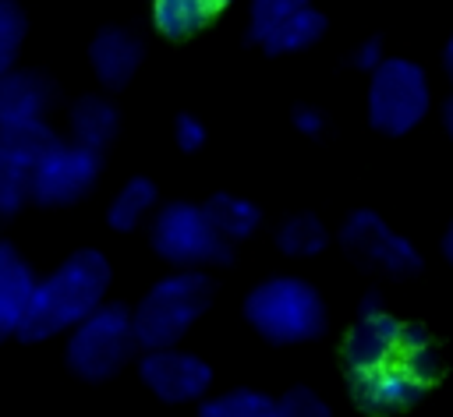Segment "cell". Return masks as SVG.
Listing matches in <instances>:
<instances>
[{
    "instance_id": "obj_1",
    "label": "cell",
    "mask_w": 453,
    "mask_h": 417,
    "mask_svg": "<svg viewBox=\"0 0 453 417\" xmlns=\"http://www.w3.org/2000/svg\"><path fill=\"white\" fill-rule=\"evenodd\" d=\"M110 283H113V269L99 247L71 251L53 272L35 279L14 336L25 343H46L67 336L85 315H92L106 300Z\"/></svg>"
},
{
    "instance_id": "obj_2",
    "label": "cell",
    "mask_w": 453,
    "mask_h": 417,
    "mask_svg": "<svg viewBox=\"0 0 453 417\" xmlns=\"http://www.w3.org/2000/svg\"><path fill=\"white\" fill-rule=\"evenodd\" d=\"M439 343L414 322L407 343L393 357L347 371V396L368 417H396L414 410L425 399V392L439 382Z\"/></svg>"
},
{
    "instance_id": "obj_3",
    "label": "cell",
    "mask_w": 453,
    "mask_h": 417,
    "mask_svg": "<svg viewBox=\"0 0 453 417\" xmlns=\"http://www.w3.org/2000/svg\"><path fill=\"white\" fill-rule=\"evenodd\" d=\"M244 322L269 343H311L329 325L322 293L301 276H269L244 297Z\"/></svg>"
},
{
    "instance_id": "obj_4",
    "label": "cell",
    "mask_w": 453,
    "mask_h": 417,
    "mask_svg": "<svg viewBox=\"0 0 453 417\" xmlns=\"http://www.w3.org/2000/svg\"><path fill=\"white\" fill-rule=\"evenodd\" d=\"M212 293V279L202 269H173L170 276L156 279L131 307L138 350L180 343L209 311Z\"/></svg>"
},
{
    "instance_id": "obj_5",
    "label": "cell",
    "mask_w": 453,
    "mask_h": 417,
    "mask_svg": "<svg viewBox=\"0 0 453 417\" xmlns=\"http://www.w3.org/2000/svg\"><path fill=\"white\" fill-rule=\"evenodd\" d=\"M432 110L428 71L411 57H382L368 71L365 113L368 124L386 138L411 134Z\"/></svg>"
},
{
    "instance_id": "obj_6",
    "label": "cell",
    "mask_w": 453,
    "mask_h": 417,
    "mask_svg": "<svg viewBox=\"0 0 453 417\" xmlns=\"http://www.w3.org/2000/svg\"><path fill=\"white\" fill-rule=\"evenodd\" d=\"M138 353L131 307L103 300L92 315H85L64 343V360L81 382H110L127 368Z\"/></svg>"
},
{
    "instance_id": "obj_7",
    "label": "cell",
    "mask_w": 453,
    "mask_h": 417,
    "mask_svg": "<svg viewBox=\"0 0 453 417\" xmlns=\"http://www.w3.org/2000/svg\"><path fill=\"white\" fill-rule=\"evenodd\" d=\"M149 247L173 269H202L223 262L230 247L216 233L202 201H166L149 219Z\"/></svg>"
},
{
    "instance_id": "obj_8",
    "label": "cell",
    "mask_w": 453,
    "mask_h": 417,
    "mask_svg": "<svg viewBox=\"0 0 453 417\" xmlns=\"http://www.w3.org/2000/svg\"><path fill=\"white\" fill-rule=\"evenodd\" d=\"M103 173V152L78 145L74 138H53L28 166V201L46 208L78 205Z\"/></svg>"
},
{
    "instance_id": "obj_9",
    "label": "cell",
    "mask_w": 453,
    "mask_h": 417,
    "mask_svg": "<svg viewBox=\"0 0 453 417\" xmlns=\"http://www.w3.org/2000/svg\"><path fill=\"white\" fill-rule=\"evenodd\" d=\"M340 244L350 258H357L361 265H368L372 272L393 276V279H407L421 272V251L411 237H403L389 219H382L372 208H354L343 223H340Z\"/></svg>"
},
{
    "instance_id": "obj_10",
    "label": "cell",
    "mask_w": 453,
    "mask_h": 417,
    "mask_svg": "<svg viewBox=\"0 0 453 417\" xmlns=\"http://www.w3.org/2000/svg\"><path fill=\"white\" fill-rule=\"evenodd\" d=\"M326 28L329 21L315 0H251L248 7V39L273 57L311 49Z\"/></svg>"
},
{
    "instance_id": "obj_11",
    "label": "cell",
    "mask_w": 453,
    "mask_h": 417,
    "mask_svg": "<svg viewBox=\"0 0 453 417\" xmlns=\"http://www.w3.org/2000/svg\"><path fill=\"white\" fill-rule=\"evenodd\" d=\"M142 385L163 403H202L212 392V364L180 343L142 350L138 357Z\"/></svg>"
},
{
    "instance_id": "obj_12",
    "label": "cell",
    "mask_w": 453,
    "mask_h": 417,
    "mask_svg": "<svg viewBox=\"0 0 453 417\" xmlns=\"http://www.w3.org/2000/svg\"><path fill=\"white\" fill-rule=\"evenodd\" d=\"M411 325L414 322L393 315L382 300H365L357 307V318L350 322L343 343H340L343 371H357V368H368V364H379V360L393 357L407 343Z\"/></svg>"
},
{
    "instance_id": "obj_13",
    "label": "cell",
    "mask_w": 453,
    "mask_h": 417,
    "mask_svg": "<svg viewBox=\"0 0 453 417\" xmlns=\"http://www.w3.org/2000/svg\"><path fill=\"white\" fill-rule=\"evenodd\" d=\"M145 60V42L127 25H106L88 42V67L103 88H124L134 81Z\"/></svg>"
},
{
    "instance_id": "obj_14",
    "label": "cell",
    "mask_w": 453,
    "mask_h": 417,
    "mask_svg": "<svg viewBox=\"0 0 453 417\" xmlns=\"http://www.w3.org/2000/svg\"><path fill=\"white\" fill-rule=\"evenodd\" d=\"M53 102V88L42 74L35 71H7L0 78V131L7 127H25V124H42Z\"/></svg>"
},
{
    "instance_id": "obj_15",
    "label": "cell",
    "mask_w": 453,
    "mask_h": 417,
    "mask_svg": "<svg viewBox=\"0 0 453 417\" xmlns=\"http://www.w3.org/2000/svg\"><path fill=\"white\" fill-rule=\"evenodd\" d=\"M32 286H35V272L25 262V254L14 244L0 240V343L18 332Z\"/></svg>"
},
{
    "instance_id": "obj_16",
    "label": "cell",
    "mask_w": 453,
    "mask_h": 417,
    "mask_svg": "<svg viewBox=\"0 0 453 417\" xmlns=\"http://www.w3.org/2000/svg\"><path fill=\"white\" fill-rule=\"evenodd\" d=\"M117 134H120V113H117V106L106 95L88 92V95H81L71 106V113H67V138H74L78 145L106 152Z\"/></svg>"
},
{
    "instance_id": "obj_17",
    "label": "cell",
    "mask_w": 453,
    "mask_h": 417,
    "mask_svg": "<svg viewBox=\"0 0 453 417\" xmlns=\"http://www.w3.org/2000/svg\"><path fill=\"white\" fill-rule=\"evenodd\" d=\"M202 205H205V212H209V219H212V226H216V233L223 237V244H226L230 251H234L237 244L251 240V237L258 233V226H262V208H258L251 198H244V194L216 191V194H209Z\"/></svg>"
},
{
    "instance_id": "obj_18",
    "label": "cell",
    "mask_w": 453,
    "mask_h": 417,
    "mask_svg": "<svg viewBox=\"0 0 453 417\" xmlns=\"http://www.w3.org/2000/svg\"><path fill=\"white\" fill-rule=\"evenodd\" d=\"M156 208H159V187H156V180L138 173V177L124 180L110 194V201H106V226L117 230V233H131V230L145 226Z\"/></svg>"
},
{
    "instance_id": "obj_19",
    "label": "cell",
    "mask_w": 453,
    "mask_h": 417,
    "mask_svg": "<svg viewBox=\"0 0 453 417\" xmlns=\"http://www.w3.org/2000/svg\"><path fill=\"white\" fill-rule=\"evenodd\" d=\"M216 14H219V7L212 0H152L149 4L152 28L163 39H173V42H184V39L198 35Z\"/></svg>"
},
{
    "instance_id": "obj_20",
    "label": "cell",
    "mask_w": 453,
    "mask_h": 417,
    "mask_svg": "<svg viewBox=\"0 0 453 417\" xmlns=\"http://www.w3.org/2000/svg\"><path fill=\"white\" fill-rule=\"evenodd\" d=\"M276 251L287 258H315L329 244V226L315 212H294L276 226Z\"/></svg>"
},
{
    "instance_id": "obj_21",
    "label": "cell",
    "mask_w": 453,
    "mask_h": 417,
    "mask_svg": "<svg viewBox=\"0 0 453 417\" xmlns=\"http://www.w3.org/2000/svg\"><path fill=\"white\" fill-rule=\"evenodd\" d=\"M198 417H283V403L258 389H226L198 403Z\"/></svg>"
},
{
    "instance_id": "obj_22",
    "label": "cell",
    "mask_w": 453,
    "mask_h": 417,
    "mask_svg": "<svg viewBox=\"0 0 453 417\" xmlns=\"http://www.w3.org/2000/svg\"><path fill=\"white\" fill-rule=\"evenodd\" d=\"M28 166L32 155L0 134V219H11L28 201Z\"/></svg>"
},
{
    "instance_id": "obj_23",
    "label": "cell",
    "mask_w": 453,
    "mask_h": 417,
    "mask_svg": "<svg viewBox=\"0 0 453 417\" xmlns=\"http://www.w3.org/2000/svg\"><path fill=\"white\" fill-rule=\"evenodd\" d=\"M28 35V18L18 0H0V78L18 67Z\"/></svg>"
},
{
    "instance_id": "obj_24",
    "label": "cell",
    "mask_w": 453,
    "mask_h": 417,
    "mask_svg": "<svg viewBox=\"0 0 453 417\" xmlns=\"http://www.w3.org/2000/svg\"><path fill=\"white\" fill-rule=\"evenodd\" d=\"M280 403H283V417H336L333 406L311 389H290L287 396H280Z\"/></svg>"
},
{
    "instance_id": "obj_25",
    "label": "cell",
    "mask_w": 453,
    "mask_h": 417,
    "mask_svg": "<svg viewBox=\"0 0 453 417\" xmlns=\"http://www.w3.org/2000/svg\"><path fill=\"white\" fill-rule=\"evenodd\" d=\"M205 141H209V131H205L202 117H195V113H177V117H173V145H177L184 155L202 152Z\"/></svg>"
},
{
    "instance_id": "obj_26",
    "label": "cell",
    "mask_w": 453,
    "mask_h": 417,
    "mask_svg": "<svg viewBox=\"0 0 453 417\" xmlns=\"http://www.w3.org/2000/svg\"><path fill=\"white\" fill-rule=\"evenodd\" d=\"M290 124H294V131H297L301 138H322V134H326V127H329V117H326V110H322V106L301 102V106H294Z\"/></svg>"
},
{
    "instance_id": "obj_27",
    "label": "cell",
    "mask_w": 453,
    "mask_h": 417,
    "mask_svg": "<svg viewBox=\"0 0 453 417\" xmlns=\"http://www.w3.org/2000/svg\"><path fill=\"white\" fill-rule=\"evenodd\" d=\"M382 57H386V49H382V39H375V35H372V39H365V42H357V46H354V53H350V64H354L357 71H365V74H368V71H372V67H375Z\"/></svg>"
},
{
    "instance_id": "obj_28",
    "label": "cell",
    "mask_w": 453,
    "mask_h": 417,
    "mask_svg": "<svg viewBox=\"0 0 453 417\" xmlns=\"http://www.w3.org/2000/svg\"><path fill=\"white\" fill-rule=\"evenodd\" d=\"M442 71H446V78L453 81V35L446 39V49H442Z\"/></svg>"
},
{
    "instance_id": "obj_29",
    "label": "cell",
    "mask_w": 453,
    "mask_h": 417,
    "mask_svg": "<svg viewBox=\"0 0 453 417\" xmlns=\"http://www.w3.org/2000/svg\"><path fill=\"white\" fill-rule=\"evenodd\" d=\"M442 254H446V262L453 265V223H449L446 233H442Z\"/></svg>"
},
{
    "instance_id": "obj_30",
    "label": "cell",
    "mask_w": 453,
    "mask_h": 417,
    "mask_svg": "<svg viewBox=\"0 0 453 417\" xmlns=\"http://www.w3.org/2000/svg\"><path fill=\"white\" fill-rule=\"evenodd\" d=\"M442 120H446V131H449V138H453V95H449V102H446V113H442Z\"/></svg>"
},
{
    "instance_id": "obj_31",
    "label": "cell",
    "mask_w": 453,
    "mask_h": 417,
    "mask_svg": "<svg viewBox=\"0 0 453 417\" xmlns=\"http://www.w3.org/2000/svg\"><path fill=\"white\" fill-rule=\"evenodd\" d=\"M212 4H216V7H226V4H230V0H212Z\"/></svg>"
}]
</instances>
